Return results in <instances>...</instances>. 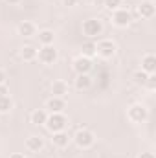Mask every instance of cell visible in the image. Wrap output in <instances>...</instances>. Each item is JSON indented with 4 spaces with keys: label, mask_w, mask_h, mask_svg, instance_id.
I'll list each match as a JSON object with an SVG mask.
<instances>
[{
    "label": "cell",
    "mask_w": 156,
    "mask_h": 158,
    "mask_svg": "<svg viewBox=\"0 0 156 158\" xmlns=\"http://www.w3.org/2000/svg\"><path fill=\"white\" fill-rule=\"evenodd\" d=\"M117 52V46L112 39H99L96 42V55L101 59H112Z\"/></svg>",
    "instance_id": "cell-1"
},
{
    "label": "cell",
    "mask_w": 156,
    "mask_h": 158,
    "mask_svg": "<svg viewBox=\"0 0 156 158\" xmlns=\"http://www.w3.org/2000/svg\"><path fill=\"white\" fill-rule=\"evenodd\" d=\"M74 143L77 145L79 149H90L96 143V134L90 129H79L77 132L74 134Z\"/></svg>",
    "instance_id": "cell-2"
},
{
    "label": "cell",
    "mask_w": 156,
    "mask_h": 158,
    "mask_svg": "<svg viewBox=\"0 0 156 158\" xmlns=\"http://www.w3.org/2000/svg\"><path fill=\"white\" fill-rule=\"evenodd\" d=\"M37 59H39L40 64H46V66H50V64L57 63V59H59V52L55 50V46H53V44L40 46L39 50H37Z\"/></svg>",
    "instance_id": "cell-3"
},
{
    "label": "cell",
    "mask_w": 156,
    "mask_h": 158,
    "mask_svg": "<svg viewBox=\"0 0 156 158\" xmlns=\"http://www.w3.org/2000/svg\"><path fill=\"white\" fill-rule=\"evenodd\" d=\"M81 30H83V35L86 39H94V37L103 33V22L99 19H86V20H83Z\"/></svg>",
    "instance_id": "cell-4"
},
{
    "label": "cell",
    "mask_w": 156,
    "mask_h": 158,
    "mask_svg": "<svg viewBox=\"0 0 156 158\" xmlns=\"http://www.w3.org/2000/svg\"><path fill=\"white\" fill-rule=\"evenodd\" d=\"M127 118H129V121H132V123H143L145 119L149 118V110L142 103H132L127 109Z\"/></svg>",
    "instance_id": "cell-5"
},
{
    "label": "cell",
    "mask_w": 156,
    "mask_h": 158,
    "mask_svg": "<svg viewBox=\"0 0 156 158\" xmlns=\"http://www.w3.org/2000/svg\"><path fill=\"white\" fill-rule=\"evenodd\" d=\"M68 125V118L61 112V114H48V119L44 123V127L50 131V132H59V131H64Z\"/></svg>",
    "instance_id": "cell-6"
},
{
    "label": "cell",
    "mask_w": 156,
    "mask_h": 158,
    "mask_svg": "<svg viewBox=\"0 0 156 158\" xmlns=\"http://www.w3.org/2000/svg\"><path fill=\"white\" fill-rule=\"evenodd\" d=\"M130 22H132V13L129 9L119 7L116 11H112V24L116 28H127V26H130Z\"/></svg>",
    "instance_id": "cell-7"
},
{
    "label": "cell",
    "mask_w": 156,
    "mask_h": 158,
    "mask_svg": "<svg viewBox=\"0 0 156 158\" xmlns=\"http://www.w3.org/2000/svg\"><path fill=\"white\" fill-rule=\"evenodd\" d=\"M24 147H26L28 153H40L44 149V138L39 136V134H31V136L26 138Z\"/></svg>",
    "instance_id": "cell-8"
},
{
    "label": "cell",
    "mask_w": 156,
    "mask_h": 158,
    "mask_svg": "<svg viewBox=\"0 0 156 158\" xmlns=\"http://www.w3.org/2000/svg\"><path fill=\"white\" fill-rule=\"evenodd\" d=\"M72 68L76 74H90L92 70V59L84 57V55H77L72 63Z\"/></svg>",
    "instance_id": "cell-9"
},
{
    "label": "cell",
    "mask_w": 156,
    "mask_h": 158,
    "mask_svg": "<svg viewBox=\"0 0 156 158\" xmlns=\"http://www.w3.org/2000/svg\"><path fill=\"white\" fill-rule=\"evenodd\" d=\"M64 109H66L64 98H55V96H51V98L46 101V112H50V114H61V112H64Z\"/></svg>",
    "instance_id": "cell-10"
},
{
    "label": "cell",
    "mask_w": 156,
    "mask_h": 158,
    "mask_svg": "<svg viewBox=\"0 0 156 158\" xmlns=\"http://www.w3.org/2000/svg\"><path fill=\"white\" fill-rule=\"evenodd\" d=\"M17 33H18L20 37H26V39L35 37V35H37V26H35L31 20H22V22L17 26Z\"/></svg>",
    "instance_id": "cell-11"
},
{
    "label": "cell",
    "mask_w": 156,
    "mask_h": 158,
    "mask_svg": "<svg viewBox=\"0 0 156 158\" xmlns=\"http://www.w3.org/2000/svg\"><path fill=\"white\" fill-rule=\"evenodd\" d=\"M136 11H138V15L142 17V19H153L154 17V2H151V0H142L140 2V6L136 7Z\"/></svg>",
    "instance_id": "cell-12"
},
{
    "label": "cell",
    "mask_w": 156,
    "mask_h": 158,
    "mask_svg": "<svg viewBox=\"0 0 156 158\" xmlns=\"http://www.w3.org/2000/svg\"><path fill=\"white\" fill-rule=\"evenodd\" d=\"M70 140H72V138L68 136V132H66V131L51 132V143H53L55 147H59V149H64V147H68Z\"/></svg>",
    "instance_id": "cell-13"
},
{
    "label": "cell",
    "mask_w": 156,
    "mask_h": 158,
    "mask_svg": "<svg viewBox=\"0 0 156 158\" xmlns=\"http://www.w3.org/2000/svg\"><path fill=\"white\" fill-rule=\"evenodd\" d=\"M140 70H143L145 74H154L156 72V55L153 53H145L142 57V66Z\"/></svg>",
    "instance_id": "cell-14"
},
{
    "label": "cell",
    "mask_w": 156,
    "mask_h": 158,
    "mask_svg": "<svg viewBox=\"0 0 156 158\" xmlns=\"http://www.w3.org/2000/svg\"><path fill=\"white\" fill-rule=\"evenodd\" d=\"M50 88H51V96H55V98H64L68 94V83L63 79H55Z\"/></svg>",
    "instance_id": "cell-15"
},
{
    "label": "cell",
    "mask_w": 156,
    "mask_h": 158,
    "mask_svg": "<svg viewBox=\"0 0 156 158\" xmlns=\"http://www.w3.org/2000/svg\"><path fill=\"white\" fill-rule=\"evenodd\" d=\"M74 86H76L77 90H81V92L88 90V88L92 86V77H90V74H76Z\"/></svg>",
    "instance_id": "cell-16"
},
{
    "label": "cell",
    "mask_w": 156,
    "mask_h": 158,
    "mask_svg": "<svg viewBox=\"0 0 156 158\" xmlns=\"http://www.w3.org/2000/svg\"><path fill=\"white\" fill-rule=\"evenodd\" d=\"M20 59L22 61H26V63H31V61H35L37 59V48H33V46H22L20 48Z\"/></svg>",
    "instance_id": "cell-17"
},
{
    "label": "cell",
    "mask_w": 156,
    "mask_h": 158,
    "mask_svg": "<svg viewBox=\"0 0 156 158\" xmlns=\"http://www.w3.org/2000/svg\"><path fill=\"white\" fill-rule=\"evenodd\" d=\"M46 119H48V112H46L44 109H35V110L30 114V121H31L33 125H44Z\"/></svg>",
    "instance_id": "cell-18"
},
{
    "label": "cell",
    "mask_w": 156,
    "mask_h": 158,
    "mask_svg": "<svg viewBox=\"0 0 156 158\" xmlns=\"http://www.w3.org/2000/svg\"><path fill=\"white\" fill-rule=\"evenodd\" d=\"M37 37H39V42L42 46H48V44H53L55 42V33L51 30H39Z\"/></svg>",
    "instance_id": "cell-19"
},
{
    "label": "cell",
    "mask_w": 156,
    "mask_h": 158,
    "mask_svg": "<svg viewBox=\"0 0 156 158\" xmlns=\"http://www.w3.org/2000/svg\"><path fill=\"white\" fill-rule=\"evenodd\" d=\"M81 55H84V57H88V59H92V57L96 55V42L92 39H88L86 42H83V46H81Z\"/></svg>",
    "instance_id": "cell-20"
},
{
    "label": "cell",
    "mask_w": 156,
    "mask_h": 158,
    "mask_svg": "<svg viewBox=\"0 0 156 158\" xmlns=\"http://www.w3.org/2000/svg\"><path fill=\"white\" fill-rule=\"evenodd\" d=\"M13 110L11 96H0V114H9Z\"/></svg>",
    "instance_id": "cell-21"
},
{
    "label": "cell",
    "mask_w": 156,
    "mask_h": 158,
    "mask_svg": "<svg viewBox=\"0 0 156 158\" xmlns=\"http://www.w3.org/2000/svg\"><path fill=\"white\" fill-rule=\"evenodd\" d=\"M147 77H149V74H145L143 70H136V72L132 74V81H134V85H138V86H145Z\"/></svg>",
    "instance_id": "cell-22"
},
{
    "label": "cell",
    "mask_w": 156,
    "mask_h": 158,
    "mask_svg": "<svg viewBox=\"0 0 156 158\" xmlns=\"http://www.w3.org/2000/svg\"><path fill=\"white\" fill-rule=\"evenodd\" d=\"M103 7L107 9V11H116L121 7V0H103Z\"/></svg>",
    "instance_id": "cell-23"
},
{
    "label": "cell",
    "mask_w": 156,
    "mask_h": 158,
    "mask_svg": "<svg viewBox=\"0 0 156 158\" xmlns=\"http://www.w3.org/2000/svg\"><path fill=\"white\" fill-rule=\"evenodd\" d=\"M145 86L153 92V90H156V76L154 74H149V77H147V83H145Z\"/></svg>",
    "instance_id": "cell-24"
},
{
    "label": "cell",
    "mask_w": 156,
    "mask_h": 158,
    "mask_svg": "<svg viewBox=\"0 0 156 158\" xmlns=\"http://www.w3.org/2000/svg\"><path fill=\"white\" fill-rule=\"evenodd\" d=\"M79 0H63V6L64 7H76Z\"/></svg>",
    "instance_id": "cell-25"
},
{
    "label": "cell",
    "mask_w": 156,
    "mask_h": 158,
    "mask_svg": "<svg viewBox=\"0 0 156 158\" xmlns=\"http://www.w3.org/2000/svg\"><path fill=\"white\" fill-rule=\"evenodd\" d=\"M0 96H9V86H7V83H6V85H0Z\"/></svg>",
    "instance_id": "cell-26"
},
{
    "label": "cell",
    "mask_w": 156,
    "mask_h": 158,
    "mask_svg": "<svg viewBox=\"0 0 156 158\" xmlns=\"http://www.w3.org/2000/svg\"><path fill=\"white\" fill-rule=\"evenodd\" d=\"M6 83H7V74H6V70L0 68V85H6Z\"/></svg>",
    "instance_id": "cell-27"
},
{
    "label": "cell",
    "mask_w": 156,
    "mask_h": 158,
    "mask_svg": "<svg viewBox=\"0 0 156 158\" xmlns=\"http://www.w3.org/2000/svg\"><path fill=\"white\" fill-rule=\"evenodd\" d=\"M138 158H156V156L151 153V151H143V153H140V155H138Z\"/></svg>",
    "instance_id": "cell-28"
},
{
    "label": "cell",
    "mask_w": 156,
    "mask_h": 158,
    "mask_svg": "<svg viewBox=\"0 0 156 158\" xmlns=\"http://www.w3.org/2000/svg\"><path fill=\"white\" fill-rule=\"evenodd\" d=\"M9 158H26V156H24V153H11Z\"/></svg>",
    "instance_id": "cell-29"
},
{
    "label": "cell",
    "mask_w": 156,
    "mask_h": 158,
    "mask_svg": "<svg viewBox=\"0 0 156 158\" xmlns=\"http://www.w3.org/2000/svg\"><path fill=\"white\" fill-rule=\"evenodd\" d=\"M20 0H6V4H9V6H17Z\"/></svg>",
    "instance_id": "cell-30"
}]
</instances>
